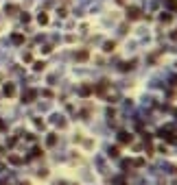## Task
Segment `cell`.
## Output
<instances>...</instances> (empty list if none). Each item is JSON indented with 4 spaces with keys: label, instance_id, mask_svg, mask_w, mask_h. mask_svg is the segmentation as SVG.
Wrapping results in <instances>:
<instances>
[{
    "label": "cell",
    "instance_id": "1",
    "mask_svg": "<svg viewBox=\"0 0 177 185\" xmlns=\"http://www.w3.org/2000/svg\"><path fill=\"white\" fill-rule=\"evenodd\" d=\"M5 96H7V98H11V96H15V87L11 85V83H7V85H5Z\"/></svg>",
    "mask_w": 177,
    "mask_h": 185
},
{
    "label": "cell",
    "instance_id": "2",
    "mask_svg": "<svg viewBox=\"0 0 177 185\" xmlns=\"http://www.w3.org/2000/svg\"><path fill=\"white\" fill-rule=\"evenodd\" d=\"M35 96H37V91H35V89H29L22 98H24V103H33V98H35Z\"/></svg>",
    "mask_w": 177,
    "mask_h": 185
},
{
    "label": "cell",
    "instance_id": "3",
    "mask_svg": "<svg viewBox=\"0 0 177 185\" xmlns=\"http://www.w3.org/2000/svg\"><path fill=\"white\" fill-rule=\"evenodd\" d=\"M11 42H13V44H24V35H20V33H15V35L11 37Z\"/></svg>",
    "mask_w": 177,
    "mask_h": 185
},
{
    "label": "cell",
    "instance_id": "4",
    "mask_svg": "<svg viewBox=\"0 0 177 185\" xmlns=\"http://www.w3.org/2000/svg\"><path fill=\"white\" fill-rule=\"evenodd\" d=\"M37 22H40V24H48V15H46V13H40V15H37Z\"/></svg>",
    "mask_w": 177,
    "mask_h": 185
},
{
    "label": "cell",
    "instance_id": "5",
    "mask_svg": "<svg viewBox=\"0 0 177 185\" xmlns=\"http://www.w3.org/2000/svg\"><path fill=\"white\" fill-rule=\"evenodd\" d=\"M129 17H131V20H136V17H140V11H138V9H131V11H129Z\"/></svg>",
    "mask_w": 177,
    "mask_h": 185
},
{
    "label": "cell",
    "instance_id": "6",
    "mask_svg": "<svg viewBox=\"0 0 177 185\" xmlns=\"http://www.w3.org/2000/svg\"><path fill=\"white\" fill-rule=\"evenodd\" d=\"M7 11H9V13H15V11H18V7H15V5H9V7H7Z\"/></svg>",
    "mask_w": 177,
    "mask_h": 185
},
{
    "label": "cell",
    "instance_id": "7",
    "mask_svg": "<svg viewBox=\"0 0 177 185\" xmlns=\"http://www.w3.org/2000/svg\"><path fill=\"white\" fill-rule=\"evenodd\" d=\"M35 70H37V72L44 70V63H42V61H37V63H35Z\"/></svg>",
    "mask_w": 177,
    "mask_h": 185
},
{
    "label": "cell",
    "instance_id": "8",
    "mask_svg": "<svg viewBox=\"0 0 177 185\" xmlns=\"http://www.w3.org/2000/svg\"><path fill=\"white\" fill-rule=\"evenodd\" d=\"M77 59H81V61H83V59H88V52H79V54H77Z\"/></svg>",
    "mask_w": 177,
    "mask_h": 185
},
{
    "label": "cell",
    "instance_id": "9",
    "mask_svg": "<svg viewBox=\"0 0 177 185\" xmlns=\"http://www.w3.org/2000/svg\"><path fill=\"white\" fill-rule=\"evenodd\" d=\"M5 128H7V124L2 122V120H0V131H5Z\"/></svg>",
    "mask_w": 177,
    "mask_h": 185
},
{
    "label": "cell",
    "instance_id": "10",
    "mask_svg": "<svg viewBox=\"0 0 177 185\" xmlns=\"http://www.w3.org/2000/svg\"><path fill=\"white\" fill-rule=\"evenodd\" d=\"M0 79H2V76H0Z\"/></svg>",
    "mask_w": 177,
    "mask_h": 185
}]
</instances>
